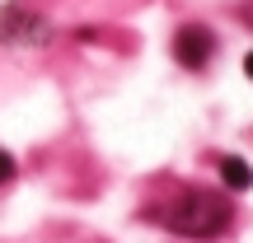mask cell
I'll return each mask as SVG.
<instances>
[{
  "label": "cell",
  "instance_id": "obj_1",
  "mask_svg": "<svg viewBox=\"0 0 253 243\" xmlns=\"http://www.w3.org/2000/svg\"><path fill=\"white\" fill-rule=\"evenodd\" d=\"M235 206H230L220 192H183L169 210H164V225L173 234H188V239H211L230 225Z\"/></svg>",
  "mask_w": 253,
  "mask_h": 243
},
{
  "label": "cell",
  "instance_id": "obj_2",
  "mask_svg": "<svg viewBox=\"0 0 253 243\" xmlns=\"http://www.w3.org/2000/svg\"><path fill=\"white\" fill-rule=\"evenodd\" d=\"M211 52H216V33H211L207 24H183L178 28V37H173V56H178V66L202 70V66L211 61Z\"/></svg>",
  "mask_w": 253,
  "mask_h": 243
},
{
  "label": "cell",
  "instance_id": "obj_3",
  "mask_svg": "<svg viewBox=\"0 0 253 243\" xmlns=\"http://www.w3.org/2000/svg\"><path fill=\"white\" fill-rule=\"evenodd\" d=\"M0 33L14 37V42H33V37H42V24H38L28 9L9 5V9H0Z\"/></svg>",
  "mask_w": 253,
  "mask_h": 243
},
{
  "label": "cell",
  "instance_id": "obj_4",
  "mask_svg": "<svg viewBox=\"0 0 253 243\" xmlns=\"http://www.w3.org/2000/svg\"><path fill=\"white\" fill-rule=\"evenodd\" d=\"M220 182H225L230 192H249L253 187V169L239 154H220Z\"/></svg>",
  "mask_w": 253,
  "mask_h": 243
},
{
  "label": "cell",
  "instance_id": "obj_5",
  "mask_svg": "<svg viewBox=\"0 0 253 243\" xmlns=\"http://www.w3.org/2000/svg\"><path fill=\"white\" fill-rule=\"evenodd\" d=\"M14 178V159H9V150H0V182Z\"/></svg>",
  "mask_w": 253,
  "mask_h": 243
},
{
  "label": "cell",
  "instance_id": "obj_6",
  "mask_svg": "<svg viewBox=\"0 0 253 243\" xmlns=\"http://www.w3.org/2000/svg\"><path fill=\"white\" fill-rule=\"evenodd\" d=\"M244 75H249V80H253V52L244 56Z\"/></svg>",
  "mask_w": 253,
  "mask_h": 243
}]
</instances>
